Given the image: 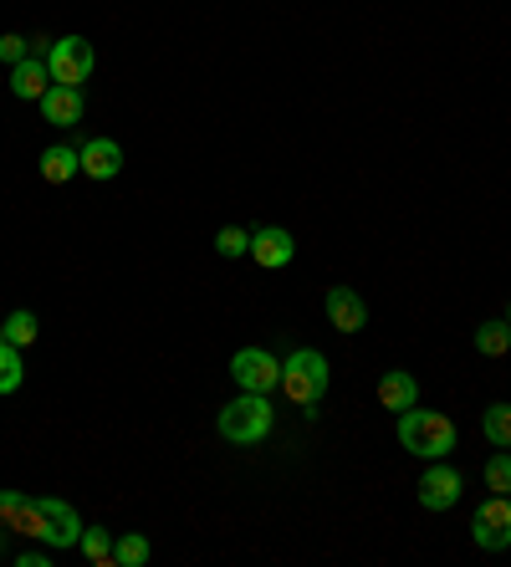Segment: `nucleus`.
<instances>
[{
	"label": "nucleus",
	"instance_id": "dca6fc26",
	"mask_svg": "<svg viewBox=\"0 0 511 567\" xmlns=\"http://www.w3.org/2000/svg\"><path fill=\"white\" fill-rule=\"evenodd\" d=\"M476 353H486V358H501V353H511V322L507 318H486L476 328Z\"/></svg>",
	"mask_w": 511,
	"mask_h": 567
},
{
	"label": "nucleus",
	"instance_id": "412c9836",
	"mask_svg": "<svg viewBox=\"0 0 511 567\" xmlns=\"http://www.w3.org/2000/svg\"><path fill=\"white\" fill-rule=\"evenodd\" d=\"M26 384V363H21L16 343H0V394H16Z\"/></svg>",
	"mask_w": 511,
	"mask_h": 567
},
{
	"label": "nucleus",
	"instance_id": "9d476101",
	"mask_svg": "<svg viewBox=\"0 0 511 567\" xmlns=\"http://www.w3.org/2000/svg\"><path fill=\"white\" fill-rule=\"evenodd\" d=\"M323 312L338 333H363V328H369V301L358 297L353 286H327Z\"/></svg>",
	"mask_w": 511,
	"mask_h": 567
},
{
	"label": "nucleus",
	"instance_id": "20e7f679",
	"mask_svg": "<svg viewBox=\"0 0 511 567\" xmlns=\"http://www.w3.org/2000/svg\"><path fill=\"white\" fill-rule=\"evenodd\" d=\"M47 67H51V83L83 87V83H92L98 51H92V41H87V36H57V47H51Z\"/></svg>",
	"mask_w": 511,
	"mask_h": 567
},
{
	"label": "nucleus",
	"instance_id": "6e6552de",
	"mask_svg": "<svg viewBox=\"0 0 511 567\" xmlns=\"http://www.w3.org/2000/svg\"><path fill=\"white\" fill-rule=\"evenodd\" d=\"M246 256H251L261 271H287L291 261H297V235H291L287 225H256Z\"/></svg>",
	"mask_w": 511,
	"mask_h": 567
},
{
	"label": "nucleus",
	"instance_id": "f3484780",
	"mask_svg": "<svg viewBox=\"0 0 511 567\" xmlns=\"http://www.w3.org/2000/svg\"><path fill=\"white\" fill-rule=\"evenodd\" d=\"M149 557H153V547H149V537L144 532L113 537V567H144Z\"/></svg>",
	"mask_w": 511,
	"mask_h": 567
},
{
	"label": "nucleus",
	"instance_id": "0eeeda50",
	"mask_svg": "<svg viewBox=\"0 0 511 567\" xmlns=\"http://www.w3.org/2000/svg\"><path fill=\"white\" fill-rule=\"evenodd\" d=\"M36 506H41V537L36 542H47L51 552H67L77 547V537H83L87 521L72 511V501H57V496H36Z\"/></svg>",
	"mask_w": 511,
	"mask_h": 567
},
{
	"label": "nucleus",
	"instance_id": "1a4fd4ad",
	"mask_svg": "<svg viewBox=\"0 0 511 567\" xmlns=\"http://www.w3.org/2000/svg\"><path fill=\"white\" fill-rule=\"evenodd\" d=\"M460 491H465V476L450 460H429V470L420 476V506L425 511H450V506H460Z\"/></svg>",
	"mask_w": 511,
	"mask_h": 567
},
{
	"label": "nucleus",
	"instance_id": "f257e3e1",
	"mask_svg": "<svg viewBox=\"0 0 511 567\" xmlns=\"http://www.w3.org/2000/svg\"><path fill=\"white\" fill-rule=\"evenodd\" d=\"M399 445H404L414 460H450V451L460 445V430L450 415L414 404V409L399 415Z\"/></svg>",
	"mask_w": 511,
	"mask_h": 567
},
{
	"label": "nucleus",
	"instance_id": "ddd939ff",
	"mask_svg": "<svg viewBox=\"0 0 511 567\" xmlns=\"http://www.w3.org/2000/svg\"><path fill=\"white\" fill-rule=\"evenodd\" d=\"M378 404H384V409H394V415L414 409V404H420V379H414L409 368H389V373L378 379Z\"/></svg>",
	"mask_w": 511,
	"mask_h": 567
},
{
	"label": "nucleus",
	"instance_id": "bb28decb",
	"mask_svg": "<svg viewBox=\"0 0 511 567\" xmlns=\"http://www.w3.org/2000/svg\"><path fill=\"white\" fill-rule=\"evenodd\" d=\"M0 343H5V328H0Z\"/></svg>",
	"mask_w": 511,
	"mask_h": 567
},
{
	"label": "nucleus",
	"instance_id": "393cba45",
	"mask_svg": "<svg viewBox=\"0 0 511 567\" xmlns=\"http://www.w3.org/2000/svg\"><path fill=\"white\" fill-rule=\"evenodd\" d=\"M21 501H26V491H0V521L11 517V511H16Z\"/></svg>",
	"mask_w": 511,
	"mask_h": 567
},
{
	"label": "nucleus",
	"instance_id": "b1692460",
	"mask_svg": "<svg viewBox=\"0 0 511 567\" xmlns=\"http://www.w3.org/2000/svg\"><path fill=\"white\" fill-rule=\"evenodd\" d=\"M26 57H32V36H16V32L0 36V62H5V67H16Z\"/></svg>",
	"mask_w": 511,
	"mask_h": 567
},
{
	"label": "nucleus",
	"instance_id": "aec40b11",
	"mask_svg": "<svg viewBox=\"0 0 511 567\" xmlns=\"http://www.w3.org/2000/svg\"><path fill=\"white\" fill-rule=\"evenodd\" d=\"M0 328H5V343H16V348H32L36 333H41V328H36V312H32V307H16V312L0 322Z\"/></svg>",
	"mask_w": 511,
	"mask_h": 567
},
{
	"label": "nucleus",
	"instance_id": "6ab92c4d",
	"mask_svg": "<svg viewBox=\"0 0 511 567\" xmlns=\"http://www.w3.org/2000/svg\"><path fill=\"white\" fill-rule=\"evenodd\" d=\"M481 434L491 440L496 451H511V404H491V409L481 415Z\"/></svg>",
	"mask_w": 511,
	"mask_h": 567
},
{
	"label": "nucleus",
	"instance_id": "39448f33",
	"mask_svg": "<svg viewBox=\"0 0 511 567\" xmlns=\"http://www.w3.org/2000/svg\"><path fill=\"white\" fill-rule=\"evenodd\" d=\"M230 379L246 394H272V389H282V358L272 348H240L230 358Z\"/></svg>",
	"mask_w": 511,
	"mask_h": 567
},
{
	"label": "nucleus",
	"instance_id": "a211bd4d",
	"mask_svg": "<svg viewBox=\"0 0 511 567\" xmlns=\"http://www.w3.org/2000/svg\"><path fill=\"white\" fill-rule=\"evenodd\" d=\"M77 552H83L87 563L113 567V532H108V527H83V537H77Z\"/></svg>",
	"mask_w": 511,
	"mask_h": 567
},
{
	"label": "nucleus",
	"instance_id": "4468645a",
	"mask_svg": "<svg viewBox=\"0 0 511 567\" xmlns=\"http://www.w3.org/2000/svg\"><path fill=\"white\" fill-rule=\"evenodd\" d=\"M47 87H51V67L41 62V57H26V62L11 67V93H16L21 102H41Z\"/></svg>",
	"mask_w": 511,
	"mask_h": 567
},
{
	"label": "nucleus",
	"instance_id": "7ed1b4c3",
	"mask_svg": "<svg viewBox=\"0 0 511 567\" xmlns=\"http://www.w3.org/2000/svg\"><path fill=\"white\" fill-rule=\"evenodd\" d=\"M327 384H333V363L317 348H297L291 358H282V394L291 404L317 409L327 399Z\"/></svg>",
	"mask_w": 511,
	"mask_h": 567
},
{
	"label": "nucleus",
	"instance_id": "423d86ee",
	"mask_svg": "<svg viewBox=\"0 0 511 567\" xmlns=\"http://www.w3.org/2000/svg\"><path fill=\"white\" fill-rule=\"evenodd\" d=\"M471 537L481 552H507L511 547V496H486L471 517Z\"/></svg>",
	"mask_w": 511,
	"mask_h": 567
},
{
	"label": "nucleus",
	"instance_id": "f03ea898",
	"mask_svg": "<svg viewBox=\"0 0 511 567\" xmlns=\"http://www.w3.org/2000/svg\"><path fill=\"white\" fill-rule=\"evenodd\" d=\"M272 424H276V409H272V399L266 394H246L240 389V399H230L215 415V430H221V440L225 445H261L266 434H272Z\"/></svg>",
	"mask_w": 511,
	"mask_h": 567
},
{
	"label": "nucleus",
	"instance_id": "5701e85b",
	"mask_svg": "<svg viewBox=\"0 0 511 567\" xmlns=\"http://www.w3.org/2000/svg\"><path fill=\"white\" fill-rule=\"evenodd\" d=\"M215 250H221L225 261H240V256L251 250V231H240V225H225V231L215 235Z\"/></svg>",
	"mask_w": 511,
	"mask_h": 567
},
{
	"label": "nucleus",
	"instance_id": "2eb2a0df",
	"mask_svg": "<svg viewBox=\"0 0 511 567\" xmlns=\"http://www.w3.org/2000/svg\"><path fill=\"white\" fill-rule=\"evenodd\" d=\"M72 174H83V153L72 149V144H51L41 153V180L47 184H67Z\"/></svg>",
	"mask_w": 511,
	"mask_h": 567
},
{
	"label": "nucleus",
	"instance_id": "4be33fe9",
	"mask_svg": "<svg viewBox=\"0 0 511 567\" xmlns=\"http://www.w3.org/2000/svg\"><path fill=\"white\" fill-rule=\"evenodd\" d=\"M486 491H496V496H511V455L496 451L491 460H486Z\"/></svg>",
	"mask_w": 511,
	"mask_h": 567
},
{
	"label": "nucleus",
	"instance_id": "f8f14e48",
	"mask_svg": "<svg viewBox=\"0 0 511 567\" xmlns=\"http://www.w3.org/2000/svg\"><path fill=\"white\" fill-rule=\"evenodd\" d=\"M77 153H83V174H87V180L102 184V180H119V174H123V144H119V138H87Z\"/></svg>",
	"mask_w": 511,
	"mask_h": 567
},
{
	"label": "nucleus",
	"instance_id": "cd10ccee",
	"mask_svg": "<svg viewBox=\"0 0 511 567\" xmlns=\"http://www.w3.org/2000/svg\"><path fill=\"white\" fill-rule=\"evenodd\" d=\"M507 322H511V307H507Z\"/></svg>",
	"mask_w": 511,
	"mask_h": 567
},
{
	"label": "nucleus",
	"instance_id": "a878e982",
	"mask_svg": "<svg viewBox=\"0 0 511 567\" xmlns=\"http://www.w3.org/2000/svg\"><path fill=\"white\" fill-rule=\"evenodd\" d=\"M51 563V552H16V567H47Z\"/></svg>",
	"mask_w": 511,
	"mask_h": 567
},
{
	"label": "nucleus",
	"instance_id": "9b49d317",
	"mask_svg": "<svg viewBox=\"0 0 511 567\" xmlns=\"http://www.w3.org/2000/svg\"><path fill=\"white\" fill-rule=\"evenodd\" d=\"M87 113V98H83V87H62V83H51L47 93H41V118H47L51 128H77Z\"/></svg>",
	"mask_w": 511,
	"mask_h": 567
}]
</instances>
